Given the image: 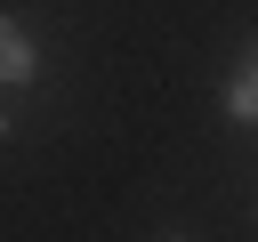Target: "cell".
Here are the masks:
<instances>
[{
    "instance_id": "1",
    "label": "cell",
    "mask_w": 258,
    "mask_h": 242,
    "mask_svg": "<svg viewBox=\"0 0 258 242\" xmlns=\"http://www.w3.org/2000/svg\"><path fill=\"white\" fill-rule=\"evenodd\" d=\"M32 73H40V48H32L24 16H8V8H0V81H8V89H24Z\"/></svg>"
},
{
    "instance_id": "2",
    "label": "cell",
    "mask_w": 258,
    "mask_h": 242,
    "mask_svg": "<svg viewBox=\"0 0 258 242\" xmlns=\"http://www.w3.org/2000/svg\"><path fill=\"white\" fill-rule=\"evenodd\" d=\"M226 113H234V121H242V129H250V121H258V56H250V65H242V73H234V81H226Z\"/></svg>"
},
{
    "instance_id": "3",
    "label": "cell",
    "mask_w": 258,
    "mask_h": 242,
    "mask_svg": "<svg viewBox=\"0 0 258 242\" xmlns=\"http://www.w3.org/2000/svg\"><path fill=\"white\" fill-rule=\"evenodd\" d=\"M8 129H16V113H8V105H0V137H8Z\"/></svg>"
},
{
    "instance_id": "4",
    "label": "cell",
    "mask_w": 258,
    "mask_h": 242,
    "mask_svg": "<svg viewBox=\"0 0 258 242\" xmlns=\"http://www.w3.org/2000/svg\"><path fill=\"white\" fill-rule=\"evenodd\" d=\"M153 242H194V234H153Z\"/></svg>"
},
{
    "instance_id": "5",
    "label": "cell",
    "mask_w": 258,
    "mask_h": 242,
    "mask_svg": "<svg viewBox=\"0 0 258 242\" xmlns=\"http://www.w3.org/2000/svg\"><path fill=\"white\" fill-rule=\"evenodd\" d=\"M250 56H258V48H250Z\"/></svg>"
}]
</instances>
